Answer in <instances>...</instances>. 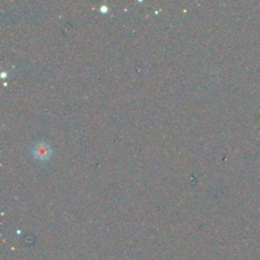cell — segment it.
Wrapping results in <instances>:
<instances>
[{
	"label": "cell",
	"instance_id": "1",
	"mask_svg": "<svg viewBox=\"0 0 260 260\" xmlns=\"http://www.w3.org/2000/svg\"><path fill=\"white\" fill-rule=\"evenodd\" d=\"M52 153L51 147L45 142L37 143L32 148V154L39 159H47Z\"/></svg>",
	"mask_w": 260,
	"mask_h": 260
},
{
	"label": "cell",
	"instance_id": "2",
	"mask_svg": "<svg viewBox=\"0 0 260 260\" xmlns=\"http://www.w3.org/2000/svg\"><path fill=\"white\" fill-rule=\"evenodd\" d=\"M101 8H102V9H101L102 11H107V10H108V7H107V6H105V5H103Z\"/></svg>",
	"mask_w": 260,
	"mask_h": 260
}]
</instances>
